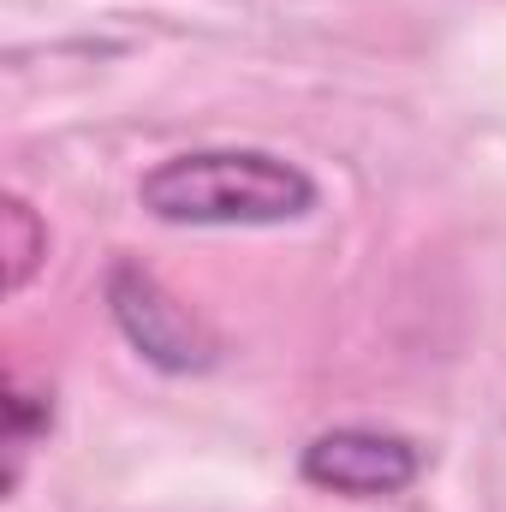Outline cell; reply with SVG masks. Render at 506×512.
<instances>
[{
  "instance_id": "cell-1",
  "label": "cell",
  "mask_w": 506,
  "mask_h": 512,
  "mask_svg": "<svg viewBox=\"0 0 506 512\" xmlns=\"http://www.w3.org/2000/svg\"><path fill=\"white\" fill-rule=\"evenodd\" d=\"M161 227H292L322 209V185L274 149H185L137 179Z\"/></svg>"
},
{
  "instance_id": "cell-2",
  "label": "cell",
  "mask_w": 506,
  "mask_h": 512,
  "mask_svg": "<svg viewBox=\"0 0 506 512\" xmlns=\"http://www.w3.org/2000/svg\"><path fill=\"white\" fill-rule=\"evenodd\" d=\"M102 292H108V316L126 334V346L161 376H203L221 364V340L203 328V316L179 304L143 262H114Z\"/></svg>"
},
{
  "instance_id": "cell-3",
  "label": "cell",
  "mask_w": 506,
  "mask_h": 512,
  "mask_svg": "<svg viewBox=\"0 0 506 512\" xmlns=\"http://www.w3.org/2000/svg\"><path fill=\"white\" fill-rule=\"evenodd\" d=\"M298 477L322 495H346V501H393L423 477V447L399 429L376 423H340L304 441L298 453Z\"/></svg>"
},
{
  "instance_id": "cell-4",
  "label": "cell",
  "mask_w": 506,
  "mask_h": 512,
  "mask_svg": "<svg viewBox=\"0 0 506 512\" xmlns=\"http://www.w3.org/2000/svg\"><path fill=\"white\" fill-rule=\"evenodd\" d=\"M6 489H18L24 477V453L54 429V393H30L18 376H6Z\"/></svg>"
},
{
  "instance_id": "cell-5",
  "label": "cell",
  "mask_w": 506,
  "mask_h": 512,
  "mask_svg": "<svg viewBox=\"0 0 506 512\" xmlns=\"http://www.w3.org/2000/svg\"><path fill=\"white\" fill-rule=\"evenodd\" d=\"M0 256H6V292H24L48 256V227L18 197H6V209H0Z\"/></svg>"
}]
</instances>
